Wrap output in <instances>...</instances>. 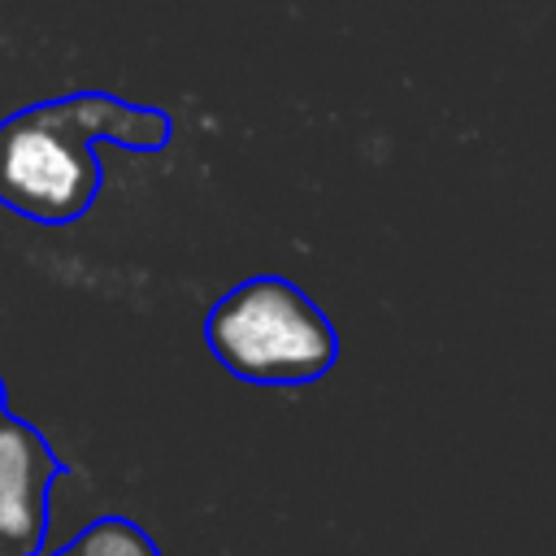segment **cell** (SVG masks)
Listing matches in <instances>:
<instances>
[{"label":"cell","instance_id":"cell-1","mask_svg":"<svg viewBox=\"0 0 556 556\" xmlns=\"http://www.w3.org/2000/svg\"><path fill=\"white\" fill-rule=\"evenodd\" d=\"M161 109L78 91L30 104L0 122V204L39 226L78 222L100 195L96 143L156 152L169 143Z\"/></svg>","mask_w":556,"mask_h":556},{"label":"cell","instance_id":"cell-2","mask_svg":"<svg viewBox=\"0 0 556 556\" xmlns=\"http://www.w3.org/2000/svg\"><path fill=\"white\" fill-rule=\"evenodd\" d=\"M204 343L226 374L252 387H308L339 361L330 317L282 274L230 287L204 317Z\"/></svg>","mask_w":556,"mask_h":556},{"label":"cell","instance_id":"cell-3","mask_svg":"<svg viewBox=\"0 0 556 556\" xmlns=\"http://www.w3.org/2000/svg\"><path fill=\"white\" fill-rule=\"evenodd\" d=\"M61 460L43 434L17 417H0V539L13 556H39L48 539V495Z\"/></svg>","mask_w":556,"mask_h":556},{"label":"cell","instance_id":"cell-4","mask_svg":"<svg viewBox=\"0 0 556 556\" xmlns=\"http://www.w3.org/2000/svg\"><path fill=\"white\" fill-rule=\"evenodd\" d=\"M70 547L83 552V556H161V547L152 543V534L143 526H135L130 517H117V513L87 521L70 539Z\"/></svg>","mask_w":556,"mask_h":556},{"label":"cell","instance_id":"cell-5","mask_svg":"<svg viewBox=\"0 0 556 556\" xmlns=\"http://www.w3.org/2000/svg\"><path fill=\"white\" fill-rule=\"evenodd\" d=\"M39 556H83V552H74V547L65 543V547H56V552H39Z\"/></svg>","mask_w":556,"mask_h":556},{"label":"cell","instance_id":"cell-6","mask_svg":"<svg viewBox=\"0 0 556 556\" xmlns=\"http://www.w3.org/2000/svg\"><path fill=\"white\" fill-rule=\"evenodd\" d=\"M0 556H13V552H9V543H4V539H0Z\"/></svg>","mask_w":556,"mask_h":556},{"label":"cell","instance_id":"cell-7","mask_svg":"<svg viewBox=\"0 0 556 556\" xmlns=\"http://www.w3.org/2000/svg\"><path fill=\"white\" fill-rule=\"evenodd\" d=\"M0 417H4V387H0Z\"/></svg>","mask_w":556,"mask_h":556}]
</instances>
